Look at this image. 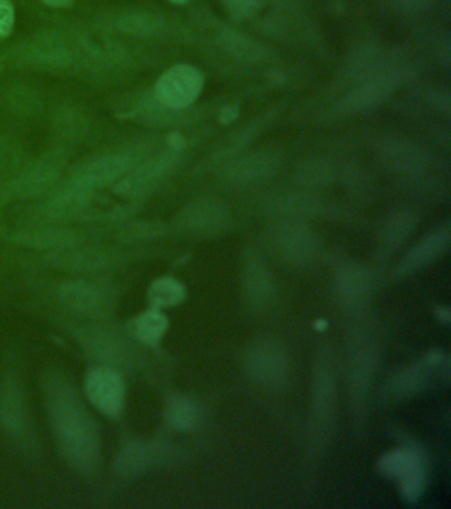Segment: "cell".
I'll return each instance as SVG.
<instances>
[{
	"label": "cell",
	"mask_w": 451,
	"mask_h": 509,
	"mask_svg": "<svg viewBox=\"0 0 451 509\" xmlns=\"http://www.w3.org/2000/svg\"><path fill=\"white\" fill-rule=\"evenodd\" d=\"M203 84L204 80L196 68L180 64L161 75L155 85V94L166 107L183 110L199 97Z\"/></svg>",
	"instance_id": "6da1fadb"
},
{
	"label": "cell",
	"mask_w": 451,
	"mask_h": 509,
	"mask_svg": "<svg viewBox=\"0 0 451 509\" xmlns=\"http://www.w3.org/2000/svg\"><path fill=\"white\" fill-rule=\"evenodd\" d=\"M85 391L91 405L110 418L121 416L125 406V382L114 370H91L85 377Z\"/></svg>",
	"instance_id": "7a4b0ae2"
},
{
	"label": "cell",
	"mask_w": 451,
	"mask_h": 509,
	"mask_svg": "<svg viewBox=\"0 0 451 509\" xmlns=\"http://www.w3.org/2000/svg\"><path fill=\"white\" fill-rule=\"evenodd\" d=\"M380 469L386 475L400 479L401 492L409 502H414L421 496L425 475L419 453L413 450H396L381 459Z\"/></svg>",
	"instance_id": "3957f363"
},
{
	"label": "cell",
	"mask_w": 451,
	"mask_h": 509,
	"mask_svg": "<svg viewBox=\"0 0 451 509\" xmlns=\"http://www.w3.org/2000/svg\"><path fill=\"white\" fill-rule=\"evenodd\" d=\"M167 325L169 322H167L166 316L154 308V310L144 312L135 320L134 330L139 341L146 345H155L163 338Z\"/></svg>",
	"instance_id": "277c9868"
},
{
	"label": "cell",
	"mask_w": 451,
	"mask_h": 509,
	"mask_svg": "<svg viewBox=\"0 0 451 509\" xmlns=\"http://www.w3.org/2000/svg\"><path fill=\"white\" fill-rule=\"evenodd\" d=\"M149 297L155 308L172 307L182 302L185 297V288L182 284L171 277H161L152 284Z\"/></svg>",
	"instance_id": "5b68a950"
},
{
	"label": "cell",
	"mask_w": 451,
	"mask_h": 509,
	"mask_svg": "<svg viewBox=\"0 0 451 509\" xmlns=\"http://www.w3.org/2000/svg\"><path fill=\"white\" fill-rule=\"evenodd\" d=\"M169 421L178 428H186L194 422L195 410L191 403L177 399L169 408Z\"/></svg>",
	"instance_id": "8992f818"
},
{
	"label": "cell",
	"mask_w": 451,
	"mask_h": 509,
	"mask_svg": "<svg viewBox=\"0 0 451 509\" xmlns=\"http://www.w3.org/2000/svg\"><path fill=\"white\" fill-rule=\"evenodd\" d=\"M15 24V7L13 0H0V39L7 38Z\"/></svg>",
	"instance_id": "52a82bcc"
},
{
	"label": "cell",
	"mask_w": 451,
	"mask_h": 509,
	"mask_svg": "<svg viewBox=\"0 0 451 509\" xmlns=\"http://www.w3.org/2000/svg\"><path fill=\"white\" fill-rule=\"evenodd\" d=\"M442 246H444V236L441 235V238H439V235L433 236V238L429 239L428 241H425V243H422L421 246L417 249V251L412 256V260H416V264L428 260V259L434 256V254L438 251L439 247Z\"/></svg>",
	"instance_id": "ba28073f"
},
{
	"label": "cell",
	"mask_w": 451,
	"mask_h": 509,
	"mask_svg": "<svg viewBox=\"0 0 451 509\" xmlns=\"http://www.w3.org/2000/svg\"><path fill=\"white\" fill-rule=\"evenodd\" d=\"M44 4L49 5L54 8H66L74 4L76 0H41Z\"/></svg>",
	"instance_id": "9c48e42d"
},
{
	"label": "cell",
	"mask_w": 451,
	"mask_h": 509,
	"mask_svg": "<svg viewBox=\"0 0 451 509\" xmlns=\"http://www.w3.org/2000/svg\"><path fill=\"white\" fill-rule=\"evenodd\" d=\"M169 2L177 3V4H185L188 0H169Z\"/></svg>",
	"instance_id": "30bf717a"
}]
</instances>
